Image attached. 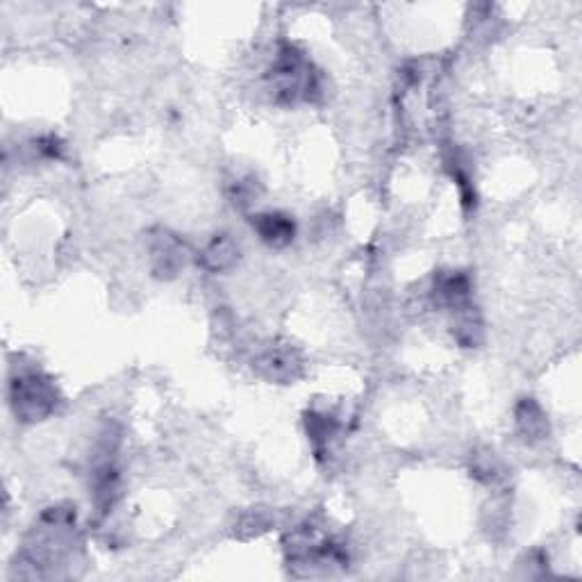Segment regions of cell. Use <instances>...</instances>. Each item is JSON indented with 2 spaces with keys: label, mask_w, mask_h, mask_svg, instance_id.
<instances>
[{
  "label": "cell",
  "mask_w": 582,
  "mask_h": 582,
  "mask_svg": "<svg viewBox=\"0 0 582 582\" xmlns=\"http://www.w3.org/2000/svg\"><path fill=\"white\" fill-rule=\"evenodd\" d=\"M305 430L307 437L314 446V453L317 457L326 455V448L330 444V439L335 437L337 432V421L330 417V414H321V412H307L305 414Z\"/></svg>",
  "instance_id": "7c38bea8"
},
{
  "label": "cell",
  "mask_w": 582,
  "mask_h": 582,
  "mask_svg": "<svg viewBox=\"0 0 582 582\" xmlns=\"http://www.w3.org/2000/svg\"><path fill=\"white\" fill-rule=\"evenodd\" d=\"M285 557L289 567H346L348 553L337 539H332L317 523L307 521L285 537Z\"/></svg>",
  "instance_id": "3957f363"
},
{
  "label": "cell",
  "mask_w": 582,
  "mask_h": 582,
  "mask_svg": "<svg viewBox=\"0 0 582 582\" xmlns=\"http://www.w3.org/2000/svg\"><path fill=\"white\" fill-rule=\"evenodd\" d=\"M269 530V517L264 512H248L237 523L239 537H257Z\"/></svg>",
  "instance_id": "9a60e30c"
},
{
  "label": "cell",
  "mask_w": 582,
  "mask_h": 582,
  "mask_svg": "<svg viewBox=\"0 0 582 582\" xmlns=\"http://www.w3.org/2000/svg\"><path fill=\"white\" fill-rule=\"evenodd\" d=\"M269 85L278 103L294 105L298 101H314L319 94V76L312 64L296 46L285 44L278 51L269 69Z\"/></svg>",
  "instance_id": "7a4b0ae2"
},
{
  "label": "cell",
  "mask_w": 582,
  "mask_h": 582,
  "mask_svg": "<svg viewBox=\"0 0 582 582\" xmlns=\"http://www.w3.org/2000/svg\"><path fill=\"white\" fill-rule=\"evenodd\" d=\"M60 394L53 380L35 369H23L10 380V405L16 421L39 423L51 417Z\"/></svg>",
  "instance_id": "277c9868"
},
{
  "label": "cell",
  "mask_w": 582,
  "mask_h": 582,
  "mask_svg": "<svg viewBox=\"0 0 582 582\" xmlns=\"http://www.w3.org/2000/svg\"><path fill=\"white\" fill-rule=\"evenodd\" d=\"M73 532H76V507L73 505H53L41 512L23 548V560L32 567V576H41L48 567H55L69 555Z\"/></svg>",
  "instance_id": "6da1fadb"
},
{
  "label": "cell",
  "mask_w": 582,
  "mask_h": 582,
  "mask_svg": "<svg viewBox=\"0 0 582 582\" xmlns=\"http://www.w3.org/2000/svg\"><path fill=\"white\" fill-rule=\"evenodd\" d=\"M230 201L239 210H246V207H251L257 198V182L253 178H239L230 185L228 191Z\"/></svg>",
  "instance_id": "5bb4252c"
},
{
  "label": "cell",
  "mask_w": 582,
  "mask_h": 582,
  "mask_svg": "<svg viewBox=\"0 0 582 582\" xmlns=\"http://www.w3.org/2000/svg\"><path fill=\"white\" fill-rule=\"evenodd\" d=\"M253 369L264 380L276 382V385H291L303 376V357L294 346L276 344L255 357Z\"/></svg>",
  "instance_id": "8992f818"
},
{
  "label": "cell",
  "mask_w": 582,
  "mask_h": 582,
  "mask_svg": "<svg viewBox=\"0 0 582 582\" xmlns=\"http://www.w3.org/2000/svg\"><path fill=\"white\" fill-rule=\"evenodd\" d=\"M453 335L464 348H473V346L480 344L482 321H480V314L476 312V307L464 305V307H460V310H455Z\"/></svg>",
  "instance_id": "8fae6325"
},
{
  "label": "cell",
  "mask_w": 582,
  "mask_h": 582,
  "mask_svg": "<svg viewBox=\"0 0 582 582\" xmlns=\"http://www.w3.org/2000/svg\"><path fill=\"white\" fill-rule=\"evenodd\" d=\"M471 296V280L467 273L451 271L442 273V276L435 278V287H432V298L439 307H446V310H460V307L469 305Z\"/></svg>",
  "instance_id": "9c48e42d"
},
{
  "label": "cell",
  "mask_w": 582,
  "mask_h": 582,
  "mask_svg": "<svg viewBox=\"0 0 582 582\" xmlns=\"http://www.w3.org/2000/svg\"><path fill=\"white\" fill-rule=\"evenodd\" d=\"M239 260V246L230 235H216L198 255V262L210 273H226Z\"/></svg>",
  "instance_id": "30bf717a"
},
{
  "label": "cell",
  "mask_w": 582,
  "mask_h": 582,
  "mask_svg": "<svg viewBox=\"0 0 582 582\" xmlns=\"http://www.w3.org/2000/svg\"><path fill=\"white\" fill-rule=\"evenodd\" d=\"M471 478H476L482 485H496L503 478V464L492 451H480L471 457L469 464Z\"/></svg>",
  "instance_id": "4fadbf2b"
},
{
  "label": "cell",
  "mask_w": 582,
  "mask_h": 582,
  "mask_svg": "<svg viewBox=\"0 0 582 582\" xmlns=\"http://www.w3.org/2000/svg\"><path fill=\"white\" fill-rule=\"evenodd\" d=\"M148 246V262H151V271L155 278L173 280L185 271L189 251L187 244L182 241L176 232L166 228H153L148 232L146 239Z\"/></svg>",
  "instance_id": "5b68a950"
},
{
  "label": "cell",
  "mask_w": 582,
  "mask_h": 582,
  "mask_svg": "<svg viewBox=\"0 0 582 582\" xmlns=\"http://www.w3.org/2000/svg\"><path fill=\"white\" fill-rule=\"evenodd\" d=\"M251 223L260 239L271 248H285L296 239V223L289 214L282 212L255 214Z\"/></svg>",
  "instance_id": "ba28073f"
},
{
  "label": "cell",
  "mask_w": 582,
  "mask_h": 582,
  "mask_svg": "<svg viewBox=\"0 0 582 582\" xmlns=\"http://www.w3.org/2000/svg\"><path fill=\"white\" fill-rule=\"evenodd\" d=\"M514 426H517L519 437L530 446L542 444L544 439L551 435L548 414L535 398H523V401H519V405L514 407Z\"/></svg>",
  "instance_id": "52a82bcc"
}]
</instances>
